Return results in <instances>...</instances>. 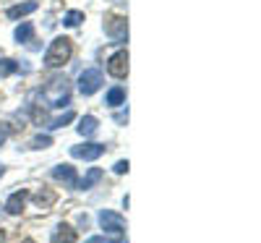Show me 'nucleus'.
I'll list each match as a JSON object with an SVG mask.
<instances>
[{
	"label": "nucleus",
	"instance_id": "8",
	"mask_svg": "<svg viewBox=\"0 0 261 243\" xmlns=\"http://www.w3.org/2000/svg\"><path fill=\"white\" fill-rule=\"evenodd\" d=\"M53 178H58V181H63L68 188H76V170L71 167V165H58L55 170H53Z\"/></svg>",
	"mask_w": 261,
	"mask_h": 243
},
{
	"label": "nucleus",
	"instance_id": "24",
	"mask_svg": "<svg viewBox=\"0 0 261 243\" xmlns=\"http://www.w3.org/2000/svg\"><path fill=\"white\" fill-rule=\"evenodd\" d=\"M6 240V235H3V230H0V243H3Z\"/></svg>",
	"mask_w": 261,
	"mask_h": 243
},
{
	"label": "nucleus",
	"instance_id": "3",
	"mask_svg": "<svg viewBox=\"0 0 261 243\" xmlns=\"http://www.w3.org/2000/svg\"><path fill=\"white\" fill-rule=\"evenodd\" d=\"M45 100H47V107L68 105V81L65 79H53L50 86L45 89Z\"/></svg>",
	"mask_w": 261,
	"mask_h": 243
},
{
	"label": "nucleus",
	"instance_id": "20",
	"mask_svg": "<svg viewBox=\"0 0 261 243\" xmlns=\"http://www.w3.org/2000/svg\"><path fill=\"white\" fill-rule=\"evenodd\" d=\"M53 199H55V196H53L50 191H45V193H37V202H39V204H45V207H47V204H53Z\"/></svg>",
	"mask_w": 261,
	"mask_h": 243
},
{
	"label": "nucleus",
	"instance_id": "7",
	"mask_svg": "<svg viewBox=\"0 0 261 243\" xmlns=\"http://www.w3.org/2000/svg\"><path fill=\"white\" fill-rule=\"evenodd\" d=\"M107 71H110V76H115V79H123L128 74V53L125 50L115 53L110 58V63H107Z\"/></svg>",
	"mask_w": 261,
	"mask_h": 243
},
{
	"label": "nucleus",
	"instance_id": "25",
	"mask_svg": "<svg viewBox=\"0 0 261 243\" xmlns=\"http://www.w3.org/2000/svg\"><path fill=\"white\" fill-rule=\"evenodd\" d=\"M0 175H3V167H0Z\"/></svg>",
	"mask_w": 261,
	"mask_h": 243
},
{
	"label": "nucleus",
	"instance_id": "26",
	"mask_svg": "<svg viewBox=\"0 0 261 243\" xmlns=\"http://www.w3.org/2000/svg\"><path fill=\"white\" fill-rule=\"evenodd\" d=\"M27 243H32V240H27Z\"/></svg>",
	"mask_w": 261,
	"mask_h": 243
},
{
	"label": "nucleus",
	"instance_id": "6",
	"mask_svg": "<svg viewBox=\"0 0 261 243\" xmlns=\"http://www.w3.org/2000/svg\"><path fill=\"white\" fill-rule=\"evenodd\" d=\"M71 154L76 160H97L105 154L102 144H81V147H71Z\"/></svg>",
	"mask_w": 261,
	"mask_h": 243
},
{
	"label": "nucleus",
	"instance_id": "12",
	"mask_svg": "<svg viewBox=\"0 0 261 243\" xmlns=\"http://www.w3.org/2000/svg\"><path fill=\"white\" fill-rule=\"evenodd\" d=\"M102 175H105V173H102L99 167H92L89 173H86V178L76 183V188H81V191H86V188H92V186H94L97 181H102Z\"/></svg>",
	"mask_w": 261,
	"mask_h": 243
},
{
	"label": "nucleus",
	"instance_id": "11",
	"mask_svg": "<svg viewBox=\"0 0 261 243\" xmlns=\"http://www.w3.org/2000/svg\"><path fill=\"white\" fill-rule=\"evenodd\" d=\"M32 11H37V3H34V0H29V3H18V6H11V8H8V18L29 16Z\"/></svg>",
	"mask_w": 261,
	"mask_h": 243
},
{
	"label": "nucleus",
	"instance_id": "5",
	"mask_svg": "<svg viewBox=\"0 0 261 243\" xmlns=\"http://www.w3.org/2000/svg\"><path fill=\"white\" fill-rule=\"evenodd\" d=\"M105 84V79H102V71L99 68H86L81 76H79V92L84 94V97H89V94H94L99 86Z\"/></svg>",
	"mask_w": 261,
	"mask_h": 243
},
{
	"label": "nucleus",
	"instance_id": "23",
	"mask_svg": "<svg viewBox=\"0 0 261 243\" xmlns=\"http://www.w3.org/2000/svg\"><path fill=\"white\" fill-rule=\"evenodd\" d=\"M6 136H8V131H6V128H0V147L6 144Z\"/></svg>",
	"mask_w": 261,
	"mask_h": 243
},
{
	"label": "nucleus",
	"instance_id": "14",
	"mask_svg": "<svg viewBox=\"0 0 261 243\" xmlns=\"http://www.w3.org/2000/svg\"><path fill=\"white\" fill-rule=\"evenodd\" d=\"M123 102H125V89H123V86H113V89L107 92V105L118 107V105H123Z\"/></svg>",
	"mask_w": 261,
	"mask_h": 243
},
{
	"label": "nucleus",
	"instance_id": "9",
	"mask_svg": "<svg viewBox=\"0 0 261 243\" xmlns=\"http://www.w3.org/2000/svg\"><path fill=\"white\" fill-rule=\"evenodd\" d=\"M24 204H27V191H16V193H11L6 209H8L11 214H18L21 209H24Z\"/></svg>",
	"mask_w": 261,
	"mask_h": 243
},
{
	"label": "nucleus",
	"instance_id": "15",
	"mask_svg": "<svg viewBox=\"0 0 261 243\" xmlns=\"http://www.w3.org/2000/svg\"><path fill=\"white\" fill-rule=\"evenodd\" d=\"M32 34H34V27L29 24V21H27V24H21V27L13 32L16 42H29V39H32Z\"/></svg>",
	"mask_w": 261,
	"mask_h": 243
},
{
	"label": "nucleus",
	"instance_id": "10",
	"mask_svg": "<svg viewBox=\"0 0 261 243\" xmlns=\"http://www.w3.org/2000/svg\"><path fill=\"white\" fill-rule=\"evenodd\" d=\"M53 243H76V230L71 225H60L53 235Z\"/></svg>",
	"mask_w": 261,
	"mask_h": 243
},
{
	"label": "nucleus",
	"instance_id": "17",
	"mask_svg": "<svg viewBox=\"0 0 261 243\" xmlns=\"http://www.w3.org/2000/svg\"><path fill=\"white\" fill-rule=\"evenodd\" d=\"M81 21H84V13L81 11H68V13H65V18H63V24L65 27H79Z\"/></svg>",
	"mask_w": 261,
	"mask_h": 243
},
{
	"label": "nucleus",
	"instance_id": "18",
	"mask_svg": "<svg viewBox=\"0 0 261 243\" xmlns=\"http://www.w3.org/2000/svg\"><path fill=\"white\" fill-rule=\"evenodd\" d=\"M71 120H73V113H65V115H60L55 120H47V128H63L65 123H71Z\"/></svg>",
	"mask_w": 261,
	"mask_h": 243
},
{
	"label": "nucleus",
	"instance_id": "21",
	"mask_svg": "<svg viewBox=\"0 0 261 243\" xmlns=\"http://www.w3.org/2000/svg\"><path fill=\"white\" fill-rule=\"evenodd\" d=\"M115 173H118V175L128 173V160H120V162H115Z\"/></svg>",
	"mask_w": 261,
	"mask_h": 243
},
{
	"label": "nucleus",
	"instance_id": "16",
	"mask_svg": "<svg viewBox=\"0 0 261 243\" xmlns=\"http://www.w3.org/2000/svg\"><path fill=\"white\" fill-rule=\"evenodd\" d=\"M16 71H21V65H18L16 60H11V58L0 60V76H11V74H16Z\"/></svg>",
	"mask_w": 261,
	"mask_h": 243
},
{
	"label": "nucleus",
	"instance_id": "2",
	"mask_svg": "<svg viewBox=\"0 0 261 243\" xmlns=\"http://www.w3.org/2000/svg\"><path fill=\"white\" fill-rule=\"evenodd\" d=\"M99 225L105 228V233L110 235L113 243H123V235H125V220H123L118 212L102 209V212H99Z\"/></svg>",
	"mask_w": 261,
	"mask_h": 243
},
{
	"label": "nucleus",
	"instance_id": "1",
	"mask_svg": "<svg viewBox=\"0 0 261 243\" xmlns=\"http://www.w3.org/2000/svg\"><path fill=\"white\" fill-rule=\"evenodd\" d=\"M73 55V45L68 37H55L50 50L45 53V65H50V68H60L63 63H68Z\"/></svg>",
	"mask_w": 261,
	"mask_h": 243
},
{
	"label": "nucleus",
	"instance_id": "4",
	"mask_svg": "<svg viewBox=\"0 0 261 243\" xmlns=\"http://www.w3.org/2000/svg\"><path fill=\"white\" fill-rule=\"evenodd\" d=\"M105 32L113 42H128V21H125V16H115V13L105 16Z\"/></svg>",
	"mask_w": 261,
	"mask_h": 243
},
{
	"label": "nucleus",
	"instance_id": "22",
	"mask_svg": "<svg viewBox=\"0 0 261 243\" xmlns=\"http://www.w3.org/2000/svg\"><path fill=\"white\" fill-rule=\"evenodd\" d=\"M86 243H107L102 235H94V238H89V240H86Z\"/></svg>",
	"mask_w": 261,
	"mask_h": 243
},
{
	"label": "nucleus",
	"instance_id": "19",
	"mask_svg": "<svg viewBox=\"0 0 261 243\" xmlns=\"http://www.w3.org/2000/svg\"><path fill=\"white\" fill-rule=\"evenodd\" d=\"M50 144H53V139H50V136H37V139L32 141V147H34V149H47Z\"/></svg>",
	"mask_w": 261,
	"mask_h": 243
},
{
	"label": "nucleus",
	"instance_id": "13",
	"mask_svg": "<svg viewBox=\"0 0 261 243\" xmlns=\"http://www.w3.org/2000/svg\"><path fill=\"white\" fill-rule=\"evenodd\" d=\"M94 131H97V118H94V115L81 118V123H79V134H81V136H92Z\"/></svg>",
	"mask_w": 261,
	"mask_h": 243
}]
</instances>
